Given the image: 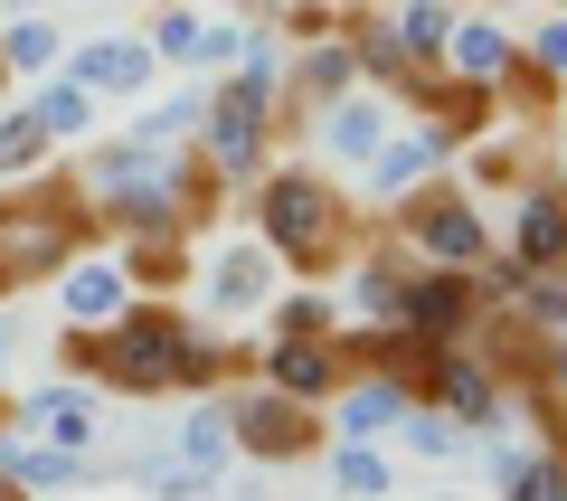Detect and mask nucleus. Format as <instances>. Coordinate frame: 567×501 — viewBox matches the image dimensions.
<instances>
[{
	"mask_svg": "<svg viewBox=\"0 0 567 501\" xmlns=\"http://www.w3.org/2000/svg\"><path fill=\"white\" fill-rule=\"evenodd\" d=\"M246 218L284 256V275H331L360 237V218L341 208V171L322 161H265V181L246 190Z\"/></svg>",
	"mask_w": 567,
	"mask_h": 501,
	"instance_id": "nucleus-1",
	"label": "nucleus"
},
{
	"mask_svg": "<svg viewBox=\"0 0 567 501\" xmlns=\"http://www.w3.org/2000/svg\"><path fill=\"white\" fill-rule=\"evenodd\" d=\"M388 227L406 237V256H416V265H483L492 256V218H483V200H473L464 181L406 190V200L388 208Z\"/></svg>",
	"mask_w": 567,
	"mask_h": 501,
	"instance_id": "nucleus-2",
	"label": "nucleus"
},
{
	"mask_svg": "<svg viewBox=\"0 0 567 501\" xmlns=\"http://www.w3.org/2000/svg\"><path fill=\"white\" fill-rule=\"evenodd\" d=\"M227 426H237L246 463H322V444H331V407H303V398H284L265 379H246L227 398Z\"/></svg>",
	"mask_w": 567,
	"mask_h": 501,
	"instance_id": "nucleus-3",
	"label": "nucleus"
},
{
	"mask_svg": "<svg viewBox=\"0 0 567 501\" xmlns=\"http://www.w3.org/2000/svg\"><path fill=\"white\" fill-rule=\"evenodd\" d=\"M199 152L227 190H256L265 181V152H275V104L246 95V85H208V123H199Z\"/></svg>",
	"mask_w": 567,
	"mask_h": 501,
	"instance_id": "nucleus-4",
	"label": "nucleus"
},
{
	"mask_svg": "<svg viewBox=\"0 0 567 501\" xmlns=\"http://www.w3.org/2000/svg\"><path fill=\"white\" fill-rule=\"evenodd\" d=\"M284 294V256L246 227V237H227L218 256L199 265V321H256L265 303Z\"/></svg>",
	"mask_w": 567,
	"mask_h": 501,
	"instance_id": "nucleus-5",
	"label": "nucleus"
},
{
	"mask_svg": "<svg viewBox=\"0 0 567 501\" xmlns=\"http://www.w3.org/2000/svg\"><path fill=\"white\" fill-rule=\"evenodd\" d=\"M303 133H312V161H322V171H369V152L398 133V95H379V85H350V95L312 104Z\"/></svg>",
	"mask_w": 567,
	"mask_h": 501,
	"instance_id": "nucleus-6",
	"label": "nucleus"
},
{
	"mask_svg": "<svg viewBox=\"0 0 567 501\" xmlns=\"http://www.w3.org/2000/svg\"><path fill=\"white\" fill-rule=\"evenodd\" d=\"M388 321H406L416 341L454 350V341H473V321H483V284H473V265H416Z\"/></svg>",
	"mask_w": 567,
	"mask_h": 501,
	"instance_id": "nucleus-7",
	"label": "nucleus"
},
{
	"mask_svg": "<svg viewBox=\"0 0 567 501\" xmlns=\"http://www.w3.org/2000/svg\"><path fill=\"white\" fill-rule=\"evenodd\" d=\"M502 256L520 265V275H548V284H567V171H529V190L511 200Z\"/></svg>",
	"mask_w": 567,
	"mask_h": 501,
	"instance_id": "nucleus-8",
	"label": "nucleus"
},
{
	"mask_svg": "<svg viewBox=\"0 0 567 501\" xmlns=\"http://www.w3.org/2000/svg\"><path fill=\"white\" fill-rule=\"evenodd\" d=\"M256 379L284 388V398H303V407H331L341 379H350V350H341V331H265Z\"/></svg>",
	"mask_w": 567,
	"mask_h": 501,
	"instance_id": "nucleus-9",
	"label": "nucleus"
},
{
	"mask_svg": "<svg viewBox=\"0 0 567 501\" xmlns=\"http://www.w3.org/2000/svg\"><path fill=\"white\" fill-rule=\"evenodd\" d=\"M58 76H76L95 104H142L152 85H162V58H152V39H133V29H104V39H76V48H66Z\"/></svg>",
	"mask_w": 567,
	"mask_h": 501,
	"instance_id": "nucleus-10",
	"label": "nucleus"
},
{
	"mask_svg": "<svg viewBox=\"0 0 567 501\" xmlns=\"http://www.w3.org/2000/svg\"><path fill=\"white\" fill-rule=\"evenodd\" d=\"M425 398L445 407V417L464 426V436H502V426H511V388L492 379V360H483L473 341L435 350V388H425Z\"/></svg>",
	"mask_w": 567,
	"mask_h": 501,
	"instance_id": "nucleus-11",
	"label": "nucleus"
},
{
	"mask_svg": "<svg viewBox=\"0 0 567 501\" xmlns=\"http://www.w3.org/2000/svg\"><path fill=\"white\" fill-rule=\"evenodd\" d=\"M76 482H95V463H85L76 444H48V436H29V426H10V436H0V501L76 492Z\"/></svg>",
	"mask_w": 567,
	"mask_h": 501,
	"instance_id": "nucleus-12",
	"label": "nucleus"
},
{
	"mask_svg": "<svg viewBox=\"0 0 567 501\" xmlns=\"http://www.w3.org/2000/svg\"><path fill=\"white\" fill-rule=\"evenodd\" d=\"M133 303H142V294H133V275H123L114 246H85V256L58 275V313L76 321V331H104V321H123Z\"/></svg>",
	"mask_w": 567,
	"mask_h": 501,
	"instance_id": "nucleus-13",
	"label": "nucleus"
},
{
	"mask_svg": "<svg viewBox=\"0 0 567 501\" xmlns=\"http://www.w3.org/2000/svg\"><path fill=\"white\" fill-rule=\"evenodd\" d=\"M445 161H454V142H445V133H425V123H416V133H388L379 152H369V171H360V181H369V200H388V208H398L406 190L445 181Z\"/></svg>",
	"mask_w": 567,
	"mask_h": 501,
	"instance_id": "nucleus-14",
	"label": "nucleus"
},
{
	"mask_svg": "<svg viewBox=\"0 0 567 501\" xmlns=\"http://www.w3.org/2000/svg\"><path fill=\"white\" fill-rule=\"evenodd\" d=\"M10 426H29V436H48V444H76V454H95V436H104V407H95V388H29V398H10Z\"/></svg>",
	"mask_w": 567,
	"mask_h": 501,
	"instance_id": "nucleus-15",
	"label": "nucleus"
},
{
	"mask_svg": "<svg viewBox=\"0 0 567 501\" xmlns=\"http://www.w3.org/2000/svg\"><path fill=\"white\" fill-rule=\"evenodd\" d=\"M162 454L181 463V473H199V482H218L227 463H237V426H227V398H218V388H199V398H189L181 436H171Z\"/></svg>",
	"mask_w": 567,
	"mask_h": 501,
	"instance_id": "nucleus-16",
	"label": "nucleus"
},
{
	"mask_svg": "<svg viewBox=\"0 0 567 501\" xmlns=\"http://www.w3.org/2000/svg\"><path fill=\"white\" fill-rule=\"evenodd\" d=\"M341 20H350V48H360V85H379V95L406 104V85H416L425 67L406 58V39L388 29V10H350V0H341Z\"/></svg>",
	"mask_w": 567,
	"mask_h": 501,
	"instance_id": "nucleus-17",
	"label": "nucleus"
},
{
	"mask_svg": "<svg viewBox=\"0 0 567 501\" xmlns=\"http://www.w3.org/2000/svg\"><path fill=\"white\" fill-rule=\"evenodd\" d=\"M511 58H520V39H511V29L492 20V10H473V20H454V39H445V76H473V85H492V95H502Z\"/></svg>",
	"mask_w": 567,
	"mask_h": 501,
	"instance_id": "nucleus-18",
	"label": "nucleus"
},
{
	"mask_svg": "<svg viewBox=\"0 0 567 501\" xmlns=\"http://www.w3.org/2000/svg\"><path fill=\"white\" fill-rule=\"evenodd\" d=\"M492 492L502 501H558L567 492V444H492Z\"/></svg>",
	"mask_w": 567,
	"mask_h": 501,
	"instance_id": "nucleus-19",
	"label": "nucleus"
},
{
	"mask_svg": "<svg viewBox=\"0 0 567 501\" xmlns=\"http://www.w3.org/2000/svg\"><path fill=\"white\" fill-rule=\"evenodd\" d=\"M406 275H416L406 237H398V227H379V237H369V256L350 265V303H360L369 321H388V313H398V294H406Z\"/></svg>",
	"mask_w": 567,
	"mask_h": 501,
	"instance_id": "nucleus-20",
	"label": "nucleus"
},
{
	"mask_svg": "<svg viewBox=\"0 0 567 501\" xmlns=\"http://www.w3.org/2000/svg\"><path fill=\"white\" fill-rule=\"evenodd\" d=\"M398 417H406V388L379 379V369H350L341 398H331V436H388Z\"/></svg>",
	"mask_w": 567,
	"mask_h": 501,
	"instance_id": "nucleus-21",
	"label": "nucleus"
},
{
	"mask_svg": "<svg viewBox=\"0 0 567 501\" xmlns=\"http://www.w3.org/2000/svg\"><path fill=\"white\" fill-rule=\"evenodd\" d=\"M322 473H331L341 501H388V492H398V463L379 454V436H331L322 444Z\"/></svg>",
	"mask_w": 567,
	"mask_h": 501,
	"instance_id": "nucleus-22",
	"label": "nucleus"
},
{
	"mask_svg": "<svg viewBox=\"0 0 567 501\" xmlns=\"http://www.w3.org/2000/svg\"><path fill=\"white\" fill-rule=\"evenodd\" d=\"M29 114L48 123V142H95L104 133V104L85 95L76 76H39V85H29Z\"/></svg>",
	"mask_w": 567,
	"mask_h": 501,
	"instance_id": "nucleus-23",
	"label": "nucleus"
},
{
	"mask_svg": "<svg viewBox=\"0 0 567 501\" xmlns=\"http://www.w3.org/2000/svg\"><path fill=\"white\" fill-rule=\"evenodd\" d=\"M58 58H66V29L48 10H10L0 20V67L10 76H58Z\"/></svg>",
	"mask_w": 567,
	"mask_h": 501,
	"instance_id": "nucleus-24",
	"label": "nucleus"
},
{
	"mask_svg": "<svg viewBox=\"0 0 567 501\" xmlns=\"http://www.w3.org/2000/svg\"><path fill=\"white\" fill-rule=\"evenodd\" d=\"M123 275H133V294H181L189 284V237H114Z\"/></svg>",
	"mask_w": 567,
	"mask_h": 501,
	"instance_id": "nucleus-25",
	"label": "nucleus"
},
{
	"mask_svg": "<svg viewBox=\"0 0 567 501\" xmlns=\"http://www.w3.org/2000/svg\"><path fill=\"white\" fill-rule=\"evenodd\" d=\"M388 436H398L416 463H464V444H473V436H464V426H454L435 398H406V417L388 426Z\"/></svg>",
	"mask_w": 567,
	"mask_h": 501,
	"instance_id": "nucleus-26",
	"label": "nucleus"
},
{
	"mask_svg": "<svg viewBox=\"0 0 567 501\" xmlns=\"http://www.w3.org/2000/svg\"><path fill=\"white\" fill-rule=\"evenodd\" d=\"M48 161H58V142H48L39 114H29V95L0 104V181H39Z\"/></svg>",
	"mask_w": 567,
	"mask_h": 501,
	"instance_id": "nucleus-27",
	"label": "nucleus"
},
{
	"mask_svg": "<svg viewBox=\"0 0 567 501\" xmlns=\"http://www.w3.org/2000/svg\"><path fill=\"white\" fill-rule=\"evenodd\" d=\"M199 123H208V85H181V95H152V104H142L133 133L162 142V152H181V142H199Z\"/></svg>",
	"mask_w": 567,
	"mask_h": 501,
	"instance_id": "nucleus-28",
	"label": "nucleus"
},
{
	"mask_svg": "<svg viewBox=\"0 0 567 501\" xmlns=\"http://www.w3.org/2000/svg\"><path fill=\"white\" fill-rule=\"evenodd\" d=\"M388 29H398V39H406V58H416V67H445L454 10H445V0H398V10H388Z\"/></svg>",
	"mask_w": 567,
	"mask_h": 501,
	"instance_id": "nucleus-29",
	"label": "nucleus"
},
{
	"mask_svg": "<svg viewBox=\"0 0 567 501\" xmlns=\"http://www.w3.org/2000/svg\"><path fill=\"white\" fill-rule=\"evenodd\" d=\"M142 39H152V58H162V67H189V58H199V10H189V0H171V10H152V29H142Z\"/></svg>",
	"mask_w": 567,
	"mask_h": 501,
	"instance_id": "nucleus-30",
	"label": "nucleus"
},
{
	"mask_svg": "<svg viewBox=\"0 0 567 501\" xmlns=\"http://www.w3.org/2000/svg\"><path fill=\"white\" fill-rule=\"evenodd\" d=\"M265 331H341V303L322 284H293V294H275V321Z\"/></svg>",
	"mask_w": 567,
	"mask_h": 501,
	"instance_id": "nucleus-31",
	"label": "nucleus"
},
{
	"mask_svg": "<svg viewBox=\"0 0 567 501\" xmlns=\"http://www.w3.org/2000/svg\"><path fill=\"white\" fill-rule=\"evenodd\" d=\"M520 58L539 67V76H558V85H567V10H548V20L529 29V39H520Z\"/></svg>",
	"mask_w": 567,
	"mask_h": 501,
	"instance_id": "nucleus-32",
	"label": "nucleus"
},
{
	"mask_svg": "<svg viewBox=\"0 0 567 501\" xmlns=\"http://www.w3.org/2000/svg\"><path fill=\"white\" fill-rule=\"evenodd\" d=\"M237 48H246V10L237 20H199V58L189 67H237Z\"/></svg>",
	"mask_w": 567,
	"mask_h": 501,
	"instance_id": "nucleus-33",
	"label": "nucleus"
},
{
	"mask_svg": "<svg viewBox=\"0 0 567 501\" xmlns=\"http://www.w3.org/2000/svg\"><path fill=\"white\" fill-rule=\"evenodd\" d=\"M10 350H20V313H10V303H0V360H10Z\"/></svg>",
	"mask_w": 567,
	"mask_h": 501,
	"instance_id": "nucleus-34",
	"label": "nucleus"
},
{
	"mask_svg": "<svg viewBox=\"0 0 567 501\" xmlns=\"http://www.w3.org/2000/svg\"><path fill=\"white\" fill-rule=\"evenodd\" d=\"M0 10H48V0H0Z\"/></svg>",
	"mask_w": 567,
	"mask_h": 501,
	"instance_id": "nucleus-35",
	"label": "nucleus"
},
{
	"mask_svg": "<svg viewBox=\"0 0 567 501\" xmlns=\"http://www.w3.org/2000/svg\"><path fill=\"white\" fill-rule=\"evenodd\" d=\"M0 436H10V388H0Z\"/></svg>",
	"mask_w": 567,
	"mask_h": 501,
	"instance_id": "nucleus-36",
	"label": "nucleus"
},
{
	"mask_svg": "<svg viewBox=\"0 0 567 501\" xmlns=\"http://www.w3.org/2000/svg\"><path fill=\"white\" fill-rule=\"evenodd\" d=\"M237 10H246V20H256V10H265V0H237Z\"/></svg>",
	"mask_w": 567,
	"mask_h": 501,
	"instance_id": "nucleus-37",
	"label": "nucleus"
},
{
	"mask_svg": "<svg viewBox=\"0 0 567 501\" xmlns=\"http://www.w3.org/2000/svg\"><path fill=\"white\" fill-rule=\"evenodd\" d=\"M10 85H20V76H10V67H0V95H10Z\"/></svg>",
	"mask_w": 567,
	"mask_h": 501,
	"instance_id": "nucleus-38",
	"label": "nucleus"
},
{
	"mask_svg": "<svg viewBox=\"0 0 567 501\" xmlns=\"http://www.w3.org/2000/svg\"><path fill=\"white\" fill-rule=\"evenodd\" d=\"M331 501H341V492H331Z\"/></svg>",
	"mask_w": 567,
	"mask_h": 501,
	"instance_id": "nucleus-39",
	"label": "nucleus"
},
{
	"mask_svg": "<svg viewBox=\"0 0 567 501\" xmlns=\"http://www.w3.org/2000/svg\"><path fill=\"white\" fill-rule=\"evenodd\" d=\"M558 10H567V0H558Z\"/></svg>",
	"mask_w": 567,
	"mask_h": 501,
	"instance_id": "nucleus-40",
	"label": "nucleus"
},
{
	"mask_svg": "<svg viewBox=\"0 0 567 501\" xmlns=\"http://www.w3.org/2000/svg\"><path fill=\"white\" fill-rule=\"evenodd\" d=\"M483 10H492V0H483Z\"/></svg>",
	"mask_w": 567,
	"mask_h": 501,
	"instance_id": "nucleus-41",
	"label": "nucleus"
},
{
	"mask_svg": "<svg viewBox=\"0 0 567 501\" xmlns=\"http://www.w3.org/2000/svg\"><path fill=\"white\" fill-rule=\"evenodd\" d=\"M558 501H567V492H558Z\"/></svg>",
	"mask_w": 567,
	"mask_h": 501,
	"instance_id": "nucleus-42",
	"label": "nucleus"
},
{
	"mask_svg": "<svg viewBox=\"0 0 567 501\" xmlns=\"http://www.w3.org/2000/svg\"><path fill=\"white\" fill-rule=\"evenodd\" d=\"M558 104H567V95H558Z\"/></svg>",
	"mask_w": 567,
	"mask_h": 501,
	"instance_id": "nucleus-43",
	"label": "nucleus"
}]
</instances>
